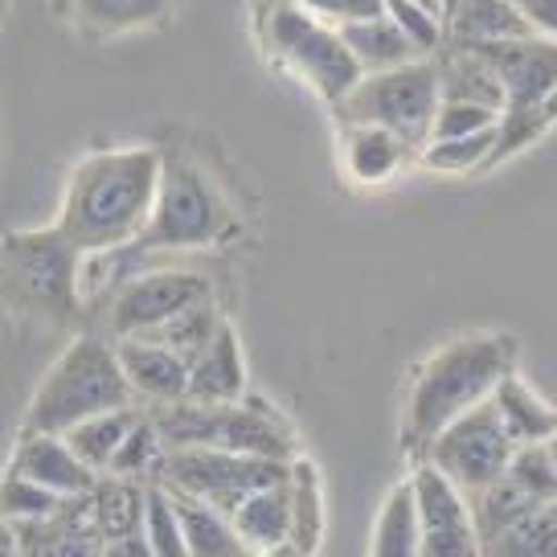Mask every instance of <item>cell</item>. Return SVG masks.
Wrapping results in <instances>:
<instances>
[{"instance_id":"6da1fadb","label":"cell","mask_w":557,"mask_h":557,"mask_svg":"<svg viewBox=\"0 0 557 557\" xmlns=\"http://www.w3.org/2000/svg\"><path fill=\"white\" fill-rule=\"evenodd\" d=\"M160 185V152L157 148H103L78 160L70 173L66 201L58 230L83 255H107L136 243Z\"/></svg>"},{"instance_id":"7a4b0ae2","label":"cell","mask_w":557,"mask_h":557,"mask_svg":"<svg viewBox=\"0 0 557 557\" xmlns=\"http://www.w3.org/2000/svg\"><path fill=\"white\" fill-rule=\"evenodd\" d=\"M512 361H517V345L512 336H500V332L459 336L431 352L406 389L401 447L422 459L438 431H447L455 418H463L492 398V389L512 373Z\"/></svg>"},{"instance_id":"3957f363","label":"cell","mask_w":557,"mask_h":557,"mask_svg":"<svg viewBox=\"0 0 557 557\" xmlns=\"http://www.w3.org/2000/svg\"><path fill=\"white\" fill-rule=\"evenodd\" d=\"M136 406L132 389L123 382V369L115 361V345L107 336H74L66 352L41 377L34 401L25 410L21 435H66L78 422H87L107 410Z\"/></svg>"},{"instance_id":"277c9868","label":"cell","mask_w":557,"mask_h":557,"mask_svg":"<svg viewBox=\"0 0 557 557\" xmlns=\"http://www.w3.org/2000/svg\"><path fill=\"white\" fill-rule=\"evenodd\" d=\"M160 431L164 451L173 447H206V451L255 455V459H296V438L287 422L271 414L262 401L243 398L230 406H197V401H173L148 410Z\"/></svg>"},{"instance_id":"5b68a950","label":"cell","mask_w":557,"mask_h":557,"mask_svg":"<svg viewBox=\"0 0 557 557\" xmlns=\"http://www.w3.org/2000/svg\"><path fill=\"white\" fill-rule=\"evenodd\" d=\"M78 267L83 250L58 226L17 230L0 243V296L21 312L66 324L78 315Z\"/></svg>"},{"instance_id":"8992f818","label":"cell","mask_w":557,"mask_h":557,"mask_svg":"<svg viewBox=\"0 0 557 557\" xmlns=\"http://www.w3.org/2000/svg\"><path fill=\"white\" fill-rule=\"evenodd\" d=\"M259 37L262 50L283 70H292L299 83H308L324 103L336 107L361 83V70L345 50L341 29L304 13L296 0H259Z\"/></svg>"},{"instance_id":"52a82bcc","label":"cell","mask_w":557,"mask_h":557,"mask_svg":"<svg viewBox=\"0 0 557 557\" xmlns=\"http://www.w3.org/2000/svg\"><path fill=\"white\" fill-rule=\"evenodd\" d=\"M438 111V62L418 58L398 70L361 74V83L336 103L341 123H366L398 136L410 152H422Z\"/></svg>"},{"instance_id":"ba28073f","label":"cell","mask_w":557,"mask_h":557,"mask_svg":"<svg viewBox=\"0 0 557 557\" xmlns=\"http://www.w3.org/2000/svg\"><path fill=\"white\" fill-rule=\"evenodd\" d=\"M234 226L226 197L213 189L193 160L160 157L157 206L144 234L136 238L139 250H193V246L222 243Z\"/></svg>"},{"instance_id":"9c48e42d","label":"cell","mask_w":557,"mask_h":557,"mask_svg":"<svg viewBox=\"0 0 557 557\" xmlns=\"http://www.w3.org/2000/svg\"><path fill=\"white\" fill-rule=\"evenodd\" d=\"M287 471H292V463H278V459L206 451V447H173V451H164V459H160L157 484L185 492L193 500H201V505L218 508V512L230 517L259 487L287 480Z\"/></svg>"},{"instance_id":"30bf717a","label":"cell","mask_w":557,"mask_h":557,"mask_svg":"<svg viewBox=\"0 0 557 557\" xmlns=\"http://www.w3.org/2000/svg\"><path fill=\"white\" fill-rule=\"evenodd\" d=\"M512 443L500 431V422L492 414V406H475L463 418H455L447 431H438L435 443L422 451L418 463L435 468L451 487H459L463 496H475L484 492L487 484H496L508 471V459H512Z\"/></svg>"},{"instance_id":"8fae6325","label":"cell","mask_w":557,"mask_h":557,"mask_svg":"<svg viewBox=\"0 0 557 557\" xmlns=\"http://www.w3.org/2000/svg\"><path fill=\"white\" fill-rule=\"evenodd\" d=\"M213 299V283L197 271H144L127 278L120 292L111 296L107 308V329L115 341L123 336H148L160 324H169L193 304Z\"/></svg>"},{"instance_id":"7c38bea8","label":"cell","mask_w":557,"mask_h":557,"mask_svg":"<svg viewBox=\"0 0 557 557\" xmlns=\"http://www.w3.org/2000/svg\"><path fill=\"white\" fill-rule=\"evenodd\" d=\"M418 508V557H484L468 496L451 487L435 468L418 463L410 475Z\"/></svg>"},{"instance_id":"4fadbf2b","label":"cell","mask_w":557,"mask_h":557,"mask_svg":"<svg viewBox=\"0 0 557 557\" xmlns=\"http://www.w3.org/2000/svg\"><path fill=\"white\" fill-rule=\"evenodd\" d=\"M111 345H115V361H120L132 398H144L148 406L185 401L189 366L176 352H169V348L148 341V336H123V341H111Z\"/></svg>"},{"instance_id":"5bb4252c","label":"cell","mask_w":557,"mask_h":557,"mask_svg":"<svg viewBox=\"0 0 557 557\" xmlns=\"http://www.w3.org/2000/svg\"><path fill=\"white\" fill-rule=\"evenodd\" d=\"M9 475H21V480L46 487L62 500L87 496L99 480L78 455L70 451L66 438L58 435H21L17 447H13V459H9Z\"/></svg>"},{"instance_id":"9a60e30c","label":"cell","mask_w":557,"mask_h":557,"mask_svg":"<svg viewBox=\"0 0 557 557\" xmlns=\"http://www.w3.org/2000/svg\"><path fill=\"white\" fill-rule=\"evenodd\" d=\"M21 557H99L103 533L95 529L87 496H74L53 512L50 521L13 524Z\"/></svg>"},{"instance_id":"2e32d148","label":"cell","mask_w":557,"mask_h":557,"mask_svg":"<svg viewBox=\"0 0 557 557\" xmlns=\"http://www.w3.org/2000/svg\"><path fill=\"white\" fill-rule=\"evenodd\" d=\"M246 398V361L238 332L222 324L213 332L197 357L189 361V385H185V401L197 406H230V401Z\"/></svg>"},{"instance_id":"e0dca14e","label":"cell","mask_w":557,"mask_h":557,"mask_svg":"<svg viewBox=\"0 0 557 557\" xmlns=\"http://www.w3.org/2000/svg\"><path fill=\"white\" fill-rule=\"evenodd\" d=\"M533 37L512 0H459L443 17V46L447 50H484L500 41Z\"/></svg>"},{"instance_id":"ac0fdd59","label":"cell","mask_w":557,"mask_h":557,"mask_svg":"<svg viewBox=\"0 0 557 557\" xmlns=\"http://www.w3.org/2000/svg\"><path fill=\"white\" fill-rule=\"evenodd\" d=\"M487 406H492V414H496V422H500V431L508 435L512 447L545 443L557 431V410L549 401H541L517 373H508L505 382L492 389Z\"/></svg>"},{"instance_id":"d6986e66","label":"cell","mask_w":557,"mask_h":557,"mask_svg":"<svg viewBox=\"0 0 557 557\" xmlns=\"http://www.w3.org/2000/svg\"><path fill=\"white\" fill-rule=\"evenodd\" d=\"M287 508H292V492H287V480H278L271 487H259L230 512V524L246 545V554L267 557L278 545H287Z\"/></svg>"},{"instance_id":"ffe728a7","label":"cell","mask_w":557,"mask_h":557,"mask_svg":"<svg viewBox=\"0 0 557 557\" xmlns=\"http://www.w3.org/2000/svg\"><path fill=\"white\" fill-rule=\"evenodd\" d=\"M164 492L173 496L181 537H185V554L189 557H250L246 545L238 541V533H234V524H230L226 512L201 505V500H193L185 492H173V487H164Z\"/></svg>"},{"instance_id":"44dd1931","label":"cell","mask_w":557,"mask_h":557,"mask_svg":"<svg viewBox=\"0 0 557 557\" xmlns=\"http://www.w3.org/2000/svg\"><path fill=\"white\" fill-rule=\"evenodd\" d=\"M341 41H345V50L352 53V62L361 74H382V70H398L406 62H418L422 53L401 37V29L394 21L385 17H373V21H357V25H345L341 29Z\"/></svg>"},{"instance_id":"7402d4cb","label":"cell","mask_w":557,"mask_h":557,"mask_svg":"<svg viewBox=\"0 0 557 557\" xmlns=\"http://www.w3.org/2000/svg\"><path fill=\"white\" fill-rule=\"evenodd\" d=\"M410 157L414 152L398 136L382 132V127H366V123H348L345 127L348 176L361 181V185H385Z\"/></svg>"},{"instance_id":"603a6c76","label":"cell","mask_w":557,"mask_h":557,"mask_svg":"<svg viewBox=\"0 0 557 557\" xmlns=\"http://www.w3.org/2000/svg\"><path fill=\"white\" fill-rule=\"evenodd\" d=\"M438 99L443 103H475L487 111H505V90L487 62L471 50H447L438 62Z\"/></svg>"},{"instance_id":"cb8c5ba5","label":"cell","mask_w":557,"mask_h":557,"mask_svg":"<svg viewBox=\"0 0 557 557\" xmlns=\"http://www.w3.org/2000/svg\"><path fill=\"white\" fill-rule=\"evenodd\" d=\"M287 492H292V508H287V549L296 557H312L324 537V500H320V475L312 463L292 459L287 471Z\"/></svg>"},{"instance_id":"d4e9b609","label":"cell","mask_w":557,"mask_h":557,"mask_svg":"<svg viewBox=\"0 0 557 557\" xmlns=\"http://www.w3.org/2000/svg\"><path fill=\"white\" fill-rule=\"evenodd\" d=\"M139 418V406H123V410H107V414H95L87 418V422H78L74 431H66V447L83 463H87L95 475H107V468H111V459H115V451H120V443L127 438V431L136 426Z\"/></svg>"},{"instance_id":"484cf974","label":"cell","mask_w":557,"mask_h":557,"mask_svg":"<svg viewBox=\"0 0 557 557\" xmlns=\"http://www.w3.org/2000/svg\"><path fill=\"white\" fill-rule=\"evenodd\" d=\"M144 487L139 480H115V475H99L95 487L87 492L90 517L95 529L103 533V541L123 537V533H139L144 521Z\"/></svg>"},{"instance_id":"4316f807","label":"cell","mask_w":557,"mask_h":557,"mask_svg":"<svg viewBox=\"0 0 557 557\" xmlns=\"http://www.w3.org/2000/svg\"><path fill=\"white\" fill-rule=\"evenodd\" d=\"M484 557H557V500L529 508L505 533L484 541Z\"/></svg>"},{"instance_id":"83f0119b","label":"cell","mask_w":557,"mask_h":557,"mask_svg":"<svg viewBox=\"0 0 557 557\" xmlns=\"http://www.w3.org/2000/svg\"><path fill=\"white\" fill-rule=\"evenodd\" d=\"M373 557H418V508L410 480L385 496L373 524Z\"/></svg>"},{"instance_id":"f1b7e54d","label":"cell","mask_w":557,"mask_h":557,"mask_svg":"<svg viewBox=\"0 0 557 557\" xmlns=\"http://www.w3.org/2000/svg\"><path fill=\"white\" fill-rule=\"evenodd\" d=\"M173 0H70L74 17L95 34H132L144 25H157Z\"/></svg>"},{"instance_id":"f546056e","label":"cell","mask_w":557,"mask_h":557,"mask_svg":"<svg viewBox=\"0 0 557 557\" xmlns=\"http://www.w3.org/2000/svg\"><path fill=\"white\" fill-rule=\"evenodd\" d=\"M222 324H226V320L218 312V304L206 299V304H193V308H185L181 315H173V320L160 324L157 332H148V341L164 345L169 352H176V357L189 366L193 357L213 341V332L222 329Z\"/></svg>"},{"instance_id":"4dcf8cb0","label":"cell","mask_w":557,"mask_h":557,"mask_svg":"<svg viewBox=\"0 0 557 557\" xmlns=\"http://www.w3.org/2000/svg\"><path fill=\"white\" fill-rule=\"evenodd\" d=\"M468 508H471V521H475V533H480V545H484V541H492L496 533H505L508 524L521 521L524 512L537 505H533L508 475H500V480L487 484L484 492L468 496Z\"/></svg>"},{"instance_id":"1f68e13d","label":"cell","mask_w":557,"mask_h":557,"mask_svg":"<svg viewBox=\"0 0 557 557\" xmlns=\"http://www.w3.org/2000/svg\"><path fill=\"white\" fill-rule=\"evenodd\" d=\"M160 459H164V443H160L157 422H152L148 410H139L136 426H132L127 438L120 443V451H115V459H111L107 475H115V480H139V484H144V475L157 480Z\"/></svg>"},{"instance_id":"d6a6232c","label":"cell","mask_w":557,"mask_h":557,"mask_svg":"<svg viewBox=\"0 0 557 557\" xmlns=\"http://www.w3.org/2000/svg\"><path fill=\"white\" fill-rule=\"evenodd\" d=\"M139 537L152 549V557H189L185 554V537H181V521H176L173 496L152 480L144 487V521H139Z\"/></svg>"},{"instance_id":"836d02e7","label":"cell","mask_w":557,"mask_h":557,"mask_svg":"<svg viewBox=\"0 0 557 557\" xmlns=\"http://www.w3.org/2000/svg\"><path fill=\"white\" fill-rule=\"evenodd\" d=\"M492 152H496V127L459 139H431L418 157H422L426 169H435V173H471V169L492 164Z\"/></svg>"},{"instance_id":"e575fe53","label":"cell","mask_w":557,"mask_h":557,"mask_svg":"<svg viewBox=\"0 0 557 557\" xmlns=\"http://www.w3.org/2000/svg\"><path fill=\"white\" fill-rule=\"evenodd\" d=\"M62 505H66L62 496H53V492L29 484V480H21V475H9V471H4V480H0V521H9V524L50 521Z\"/></svg>"},{"instance_id":"d590c367","label":"cell","mask_w":557,"mask_h":557,"mask_svg":"<svg viewBox=\"0 0 557 557\" xmlns=\"http://www.w3.org/2000/svg\"><path fill=\"white\" fill-rule=\"evenodd\" d=\"M505 475L521 487L533 505H554V500H557V471H554V459H549V451H545V443L517 447V451H512V459H508Z\"/></svg>"},{"instance_id":"8d00e7d4","label":"cell","mask_w":557,"mask_h":557,"mask_svg":"<svg viewBox=\"0 0 557 557\" xmlns=\"http://www.w3.org/2000/svg\"><path fill=\"white\" fill-rule=\"evenodd\" d=\"M382 4H385V17L398 25L401 37H406L422 58H435V53L443 50V17L426 13L414 0H382Z\"/></svg>"},{"instance_id":"74e56055","label":"cell","mask_w":557,"mask_h":557,"mask_svg":"<svg viewBox=\"0 0 557 557\" xmlns=\"http://www.w3.org/2000/svg\"><path fill=\"white\" fill-rule=\"evenodd\" d=\"M500 115L496 111H487V107H475V103H443L438 99V111H435V123H431V139H459V136H475V132H487V127H496ZM426 139V144H431Z\"/></svg>"},{"instance_id":"f35d334b","label":"cell","mask_w":557,"mask_h":557,"mask_svg":"<svg viewBox=\"0 0 557 557\" xmlns=\"http://www.w3.org/2000/svg\"><path fill=\"white\" fill-rule=\"evenodd\" d=\"M304 13H312L315 21H324L332 29H345L357 21H373L385 13L382 0H296Z\"/></svg>"},{"instance_id":"ab89813d","label":"cell","mask_w":557,"mask_h":557,"mask_svg":"<svg viewBox=\"0 0 557 557\" xmlns=\"http://www.w3.org/2000/svg\"><path fill=\"white\" fill-rule=\"evenodd\" d=\"M512 9L521 13L533 37L557 41V0H512Z\"/></svg>"},{"instance_id":"60d3db41","label":"cell","mask_w":557,"mask_h":557,"mask_svg":"<svg viewBox=\"0 0 557 557\" xmlns=\"http://www.w3.org/2000/svg\"><path fill=\"white\" fill-rule=\"evenodd\" d=\"M99 557H152V549L144 545L139 533H123V537L103 541V554Z\"/></svg>"},{"instance_id":"b9f144b4","label":"cell","mask_w":557,"mask_h":557,"mask_svg":"<svg viewBox=\"0 0 557 557\" xmlns=\"http://www.w3.org/2000/svg\"><path fill=\"white\" fill-rule=\"evenodd\" d=\"M0 557H21L17 533H13V524L9 521H0Z\"/></svg>"},{"instance_id":"7bdbcfd3","label":"cell","mask_w":557,"mask_h":557,"mask_svg":"<svg viewBox=\"0 0 557 557\" xmlns=\"http://www.w3.org/2000/svg\"><path fill=\"white\" fill-rule=\"evenodd\" d=\"M414 4H422L426 13H435V17H443V0H414Z\"/></svg>"},{"instance_id":"ee69618b","label":"cell","mask_w":557,"mask_h":557,"mask_svg":"<svg viewBox=\"0 0 557 557\" xmlns=\"http://www.w3.org/2000/svg\"><path fill=\"white\" fill-rule=\"evenodd\" d=\"M545 451H549V459H554V471H557V431L545 438Z\"/></svg>"}]
</instances>
